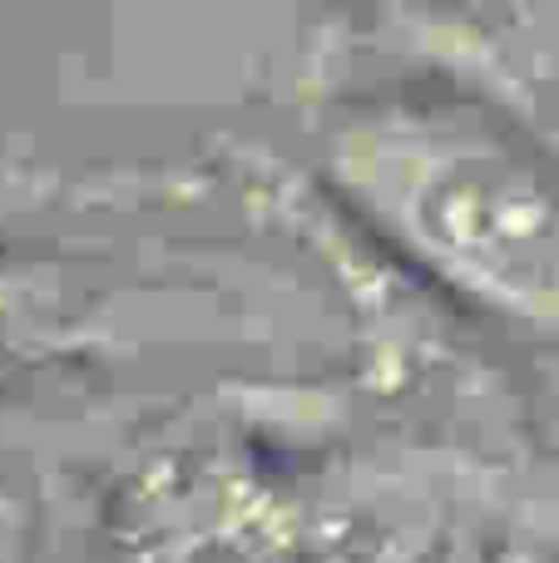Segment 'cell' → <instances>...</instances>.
<instances>
[{
  "mask_svg": "<svg viewBox=\"0 0 559 563\" xmlns=\"http://www.w3.org/2000/svg\"><path fill=\"white\" fill-rule=\"evenodd\" d=\"M317 184L406 277L559 356V168L461 89H382L317 124Z\"/></svg>",
  "mask_w": 559,
  "mask_h": 563,
  "instance_id": "obj_1",
  "label": "cell"
},
{
  "mask_svg": "<svg viewBox=\"0 0 559 563\" xmlns=\"http://www.w3.org/2000/svg\"><path fill=\"white\" fill-rule=\"evenodd\" d=\"M461 479L436 450L198 416L139 450L114 485L105 563H436Z\"/></svg>",
  "mask_w": 559,
  "mask_h": 563,
  "instance_id": "obj_2",
  "label": "cell"
},
{
  "mask_svg": "<svg viewBox=\"0 0 559 563\" xmlns=\"http://www.w3.org/2000/svg\"><path fill=\"white\" fill-rule=\"evenodd\" d=\"M99 331L89 287L65 263L0 243V371L85 346Z\"/></svg>",
  "mask_w": 559,
  "mask_h": 563,
  "instance_id": "obj_3",
  "label": "cell"
}]
</instances>
